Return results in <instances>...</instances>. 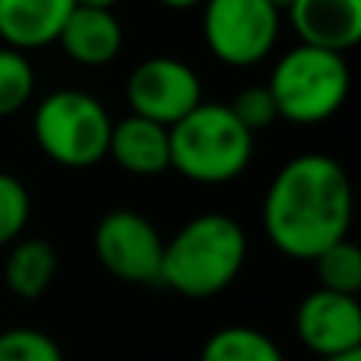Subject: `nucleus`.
I'll list each match as a JSON object with an SVG mask.
<instances>
[{
  "mask_svg": "<svg viewBox=\"0 0 361 361\" xmlns=\"http://www.w3.org/2000/svg\"><path fill=\"white\" fill-rule=\"evenodd\" d=\"M352 180L326 152H301L273 175L263 197V231L279 254L314 260L349 238Z\"/></svg>",
  "mask_w": 361,
  "mask_h": 361,
  "instance_id": "f257e3e1",
  "label": "nucleus"
},
{
  "mask_svg": "<svg viewBox=\"0 0 361 361\" xmlns=\"http://www.w3.org/2000/svg\"><path fill=\"white\" fill-rule=\"evenodd\" d=\"M244 263V225L228 212H200L165 241L159 282L184 298H212L241 276Z\"/></svg>",
  "mask_w": 361,
  "mask_h": 361,
  "instance_id": "f03ea898",
  "label": "nucleus"
},
{
  "mask_svg": "<svg viewBox=\"0 0 361 361\" xmlns=\"http://www.w3.org/2000/svg\"><path fill=\"white\" fill-rule=\"evenodd\" d=\"M171 169L193 184H231L254 159V133L225 102H200L190 114L169 127Z\"/></svg>",
  "mask_w": 361,
  "mask_h": 361,
  "instance_id": "7ed1b4c3",
  "label": "nucleus"
},
{
  "mask_svg": "<svg viewBox=\"0 0 361 361\" xmlns=\"http://www.w3.org/2000/svg\"><path fill=\"white\" fill-rule=\"evenodd\" d=\"M267 89L282 121L295 127H317L343 111L352 73L345 54L298 42L276 61Z\"/></svg>",
  "mask_w": 361,
  "mask_h": 361,
  "instance_id": "20e7f679",
  "label": "nucleus"
},
{
  "mask_svg": "<svg viewBox=\"0 0 361 361\" xmlns=\"http://www.w3.org/2000/svg\"><path fill=\"white\" fill-rule=\"evenodd\" d=\"M111 114L86 89H54L35 105L32 133L35 143L54 165L92 169L108 159Z\"/></svg>",
  "mask_w": 361,
  "mask_h": 361,
  "instance_id": "39448f33",
  "label": "nucleus"
},
{
  "mask_svg": "<svg viewBox=\"0 0 361 361\" xmlns=\"http://www.w3.org/2000/svg\"><path fill=\"white\" fill-rule=\"evenodd\" d=\"M203 42L219 63L247 70L276 51L282 13L269 0H203Z\"/></svg>",
  "mask_w": 361,
  "mask_h": 361,
  "instance_id": "423d86ee",
  "label": "nucleus"
},
{
  "mask_svg": "<svg viewBox=\"0 0 361 361\" xmlns=\"http://www.w3.org/2000/svg\"><path fill=\"white\" fill-rule=\"evenodd\" d=\"M92 247L102 269L121 282L133 286H159L162 273L165 238L137 209H111L99 219L92 235Z\"/></svg>",
  "mask_w": 361,
  "mask_h": 361,
  "instance_id": "0eeeda50",
  "label": "nucleus"
},
{
  "mask_svg": "<svg viewBox=\"0 0 361 361\" xmlns=\"http://www.w3.org/2000/svg\"><path fill=\"white\" fill-rule=\"evenodd\" d=\"M130 114L171 127L203 102V80L180 57L156 54L140 61L124 82Z\"/></svg>",
  "mask_w": 361,
  "mask_h": 361,
  "instance_id": "6e6552de",
  "label": "nucleus"
},
{
  "mask_svg": "<svg viewBox=\"0 0 361 361\" xmlns=\"http://www.w3.org/2000/svg\"><path fill=\"white\" fill-rule=\"evenodd\" d=\"M295 336L317 358L361 352V305L352 295L317 288L295 311Z\"/></svg>",
  "mask_w": 361,
  "mask_h": 361,
  "instance_id": "1a4fd4ad",
  "label": "nucleus"
},
{
  "mask_svg": "<svg viewBox=\"0 0 361 361\" xmlns=\"http://www.w3.org/2000/svg\"><path fill=\"white\" fill-rule=\"evenodd\" d=\"M286 13L301 44L345 54L361 42V0H295Z\"/></svg>",
  "mask_w": 361,
  "mask_h": 361,
  "instance_id": "9d476101",
  "label": "nucleus"
},
{
  "mask_svg": "<svg viewBox=\"0 0 361 361\" xmlns=\"http://www.w3.org/2000/svg\"><path fill=\"white\" fill-rule=\"evenodd\" d=\"M54 44L80 67H108L124 51V25L114 10L76 4Z\"/></svg>",
  "mask_w": 361,
  "mask_h": 361,
  "instance_id": "9b49d317",
  "label": "nucleus"
},
{
  "mask_svg": "<svg viewBox=\"0 0 361 361\" xmlns=\"http://www.w3.org/2000/svg\"><path fill=\"white\" fill-rule=\"evenodd\" d=\"M76 0H0V42L13 51L51 48Z\"/></svg>",
  "mask_w": 361,
  "mask_h": 361,
  "instance_id": "f8f14e48",
  "label": "nucleus"
},
{
  "mask_svg": "<svg viewBox=\"0 0 361 361\" xmlns=\"http://www.w3.org/2000/svg\"><path fill=\"white\" fill-rule=\"evenodd\" d=\"M108 156L121 171L137 178H156L171 169L169 156V127L152 124L146 118L127 114L114 121L108 137Z\"/></svg>",
  "mask_w": 361,
  "mask_h": 361,
  "instance_id": "ddd939ff",
  "label": "nucleus"
},
{
  "mask_svg": "<svg viewBox=\"0 0 361 361\" xmlns=\"http://www.w3.org/2000/svg\"><path fill=\"white\" fill-rule=\"evenodd\" d=\"M57 276V250L44 238H16L4 263V282L16 298L35 301Z\"/></svg>",
  "mask_w": 361,
  "mask_h": 361,
  "instance_id": "4468645a",
  "label": "nucleus"
},
{
  "mask_svg": "<svg viewBox=\"0 0 361 361\" xmlns=\"http://www.w3.org/2000/svg\"><path fill=\"white\" fill-rule=\"evenodd\" d=\"M200 361H286L279 343L254 326H222L200 349Z\"/></svg>",
  "mask_w": 361,
  "mask_h": 361,
  "instance_id": "2eb2a0df",
  "label": "nucleus"
},
{
  "mask_svg": "<svg viewBox=\"0 0 361 361\" xmlns=\"http://www.w3.org/2000/svg\"><path fill=\"white\" fill-rule=\"evenodd\" d=\"M311 263L317 267L320 288L358 298V292H361V250H358L355 241L343 238V241L330 244L326 250H320Z\"/></svg>",
  "mask_w": 361,
  "mask_h": 361,
  "instance_id": "dca6fc26",
  "label": "nucleus"
},
{
  "mask_svg": "<svg viewBox=\"0 0 361 361\" xmlns=\"http://www.w3.org/2000/svg\"><path fill=\"white\" fill-rule=\"evenodd\" d=\"M35 95V67L29 54L0 48V118L23 111Z\"/></svg>",
  "mask_w": 361,
  "mask_h": 361,
  "instance_id": "f3484780",
  "label": "nucleus"
},
{
  "mask_svg": "<svg viewBox=\"0 0 361 361\" xmlns=\"http://www.w3.org/2000/svg\"><path fill=\"white\" fill-rule=\"evenodd\" d=\"M32 216V197L25 184L10 171H0V247L23 238Z\"/></svg>",
  "mask_w": 361,
  "mask_h": 361,
  "instance_id": "a211bd4d",
  "label": "nucleus"
},
{
  "mask_svg": "<svg viewBox=\"0 0 361 361\" xmlns=\"http://www.w3.org/2000/svg\"><path fill=\"white\" fill-rule=\"evenodd\" d=\"M0 361H63L54 336L35 326H13L0 333Z\"/></svg>",
  "mask_w": 361,
  "mask_h": 361,
  "instance_id": "6ab92c4d",
  "label": "nucleus"
},
{
  "mask_svg": "<svg viewBox=\"0 0 361 361\" xmlns=\"http://www.w3.org/2000/svg\"><path fill=\"white\" fill-rule=\"evenodd\" d=\"M228 108L235 111V118L241 121L250 133H260V130H267V127H273L276 121H279V114H276V102H273V95H269L267 82H263V86L241 89Z\"/></svg>",
  "mask_w": 361,
  "mask_h": 361,
  "instance_id": "aec40b11",
  "label": "nucleus"
},
{
  "mask_svg": "<svg viewBox=\"0 0 361 361\" xmlns=\"http://www.w3.org/2000/svg\"><path fill=\"white\" fill-rule=\"evenodd\" d=\"M156 4H162L165 10H197L203 6V0H156Z\"/></svg>",
  "mask_w": 361,
  "mask_h": 361,
  "instance_id": "412c9836",
  "label": "nucleus"
},
{
  "mask_svg": "<svg viewBox=\"0 0 361 361\" xmlns=\"http://www.w3.org/2000/svg\"><path fill=\"white\" fill-rule=\"evenodd\" d=\"M80 6H105V10H114V4H121V0H76Z\"/></svg>",
  "mask_w": 361,
  "mask_h": 361,
  "instance_id": "4be33fe9",
  "label": "nucleus"
},
{
  "mask_svg": "<svg viewBox=\"0 0 361 361\" xmlns=\"http://www.w3.org/2000/svg\"><path fill=\"white\" fill-rule=\"evenodd\" d=\"M320 361H361V352H349V355H333V358H320Z\"/></svg>",
  "mask_w": 361,
  "mask_h": 361,
  "instance_id": "5701e85b",
  "label": "nucleus"
},
{
  "mask_svg": "<svg viewBox=\"0 0 361 361\" xmlns=\"http://www.w3.org/2000/svg\"><path fill=\"white\" fill-rule=\"evenodd\" d=\"M269 4H273V6H276V10H279V13H286V10H288V6H292V4H295V0H269Z\"/></svg>",
  "mask_w": 361,
  "mask_h": 361,
  "instance_id": "b1692460",
  "label": "nucleus"
}]
</instances>
